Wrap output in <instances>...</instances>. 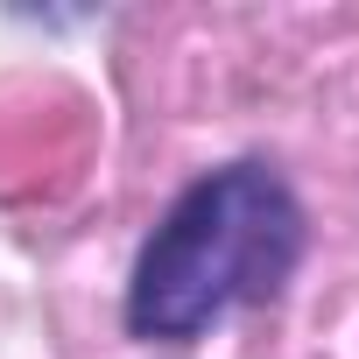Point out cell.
Instances as JSON below:
<instances>
[{
  "mask_svg": "<svg viewBox=\"0 0 359 359\" xmlns=\"http://www.w3.org/2000/svg\"><path fill=\"white\" fill-rule=\"evenodd\" d=\"M310 254V212L296 184L261 162H219L191 176L169 198V212L148 226L127 268V338L141 345H198L233 310L275 303Z\"/></svg>",
  "mask_w": 359,
  "mask_h": 359,
  "instance_id": "1",
  "label": "cell"
}]
</instances>
